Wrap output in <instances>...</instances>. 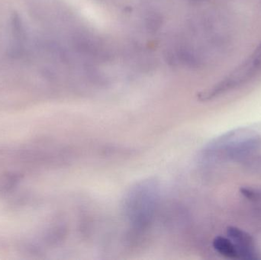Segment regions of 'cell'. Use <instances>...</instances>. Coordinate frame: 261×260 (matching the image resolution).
Segmentation results:
<instances>
[{"label":"cell","instance_id":"1","mask_svg":"<svg viewBox=\"0 0 261 260\" xmlns=\"http://www.w3.org/2000/svg\"><path fill=\"white\" fill-rule=\"evenodd\" d=\"M159 201V186L155 180H142L130 188L124 199V211L130 223L138 227L148 224Z\"/></svg>","mask_w":261,"mask_h":260},{"label":"cell","instance_id":"2","mask_svg":"<svg viewBox=\"0 0 261 260\" xmlns=\"http://www.w3.org/2000/svg\"><path fill=\"white\" fill-rule=\"evenodd\" d=\"M260 138L257 134L246 128H239L212 140L204 148L202 157L212 160L220 157H237L255 149Z\"/></svg>","mask_w":261,"mask_h":260},{"label":"cell","instance_id":"3","mask_svg":"<svg viewBox=\"0 0 261 260\" xmlns=\"http://www.w3.org/2000/svg\"><path fill=\"white\" fill-rule=\"evenodd\" d=\"M227 235L236 246L239 258L245 259H257L254 241L251 235L236 227H228Z\"/></svg>","mask_w":261,"mask_h":260},{"label":"cell","instance_id":"4","mask_svg":"<svg viewBox=\"0 0 261 260\" xmlns=\"http://www.w3.org/2000/svg\"><path fill=\"white\" fill-rule=\"evenodd\" d=\"M213 248L219 254L228 259H239L236 246L229 238L219 236L213 240Z\"/></svg>","mask_w":261,"mask_h":260},{"label":"cell","instance_id":"5","mask_svg":"<svg viewBox=\"0 0 261 260\" xmlns=\"http://www.w3.org/2000/svg\"><path fill=\"white\" fill-rule=\"evenodd\" d=\"M20 177L18 174H6L0 180V192H8L12 190L19 181Z\"/></svg>","mask_w":261,"mask_h":260}]
</instances>
